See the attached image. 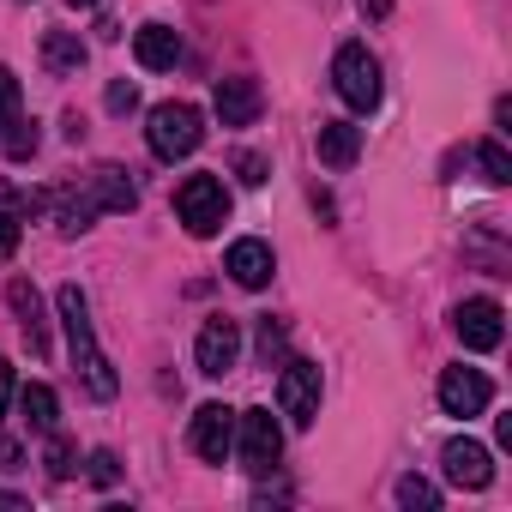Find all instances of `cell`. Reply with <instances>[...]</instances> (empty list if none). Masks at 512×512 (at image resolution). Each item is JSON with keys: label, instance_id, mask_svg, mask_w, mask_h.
<instances>
[{"label": "cell", "instance_id": "4316f807", "mask_svg": "<svg viewBox=\"0 0 512 512\" xmlns=\"http://www.w3.org/2000/svg\"><path fill=\"white\" fill-rule=\"evenodd\" d=\"M13 253H19V217L0 211V260H13Z\"/></svg>", "mask_w": 512, "mask_h": 512}, {"label": "cell", "instance_id": "5b68a950", "mask_svg": "<svg viewBox=\"0 0 512 512\" xmlns=\"http://www.w3.org/2000/svg\"><path fill=\"white\" fill-rule=\"evenodd\" d=\"M332 85L350 109H362V115L380 109V61L368 55V43H344L332 55Z\"/></svg>", "mask_w": 512, "mask_h": 512}, {"label": "cell", "instance_id": "277c9868", "mask_svg": "<svg viewBox=\"0 0 512 512\" xmlns=\"http://www.w3.org/2000/svg\"><path fill=\"white\" fill-rule=\"evenodd\" d=\"M175 217L187 223V235H217L223 223H229V187L217 181V175H187L181 181V193H175Z\"/></svg>", "mask_w": 512, "mask_h": 512}, {"label": "cell", "instance_id": "603a6c76", "mask_svg": "<svg viewBox=\"0 0 512 512\" xmlns=\"http://www.w3.org/2000/svg\"><path fill=\"white\" fill-rule=\"evenodd\" d=\"M13 115H19V79H13V67H0V133L13 127Z\"/></svg>", "mask_w": 512, "mask_h": 512}, {"label": "cell", "instance_id": "52a82bcc", "mask_svg": "<svg viewBox=\"0 0 512 512\" xmlns=\"http://www.w3.org/2000/svg\"><path fill=\"white\" fill-rule=\"evenodd\" d=\"M193 362H199V374H205V380H223V374L241 362V326H235L229 314L205 320V326H199V338H193Z\"/></svg>", "mask_w": 512, "mask_h": 512}, {"label": "cell", "instance_id": "f1b7e54d", "mask_svg": "<svg viewBox=\"0 0 512 512\" xmlns=\"http://www.w3.org/2000/svg\"><path fill=\"white\" fill-rule=\"evenodd\" d=\"M91 482H97V488L115 482V452H91Z\"/></svg>", "mask_w": 512, "mask_h": 512}, {"label": "cell", "instance_id": "8fae6325", "mask_svg": "<svg viewBox=\"0 0 512 512\" xmlns=\"http://www.w3.org/2000/svg\"><path fill=\"white\" fill-rule=\"evenodd\" d=\"M488 398H494L488 374H476V368H446L440 374V410L446 416H482Z\"/></svg>", "mask_w": 512, "mask_h": 512}, {"label": "cell", "instance_id": "83f0119b", "mask_svg": "<svg viewBox=\"0 0 512 512\" xmlns=\"http://www.w3.org/2000/svg\"><path fill=\"white\" fill-rule=\"evenodd\" d=\"M260 356H266V368H272V356H284V326H260Z\"/></svg>", "mask_w": 512, "mask_h": 512}, {"label": "cell", "instance_id": "5bb4252c", "mask_svg": "<svg viewBox=\"0 0 512 512\" xmlns=\"http://www.w3.org/2000/svg\"><path fill=\"white\" fill-rule=\"evenodd\" d=\"M223 272H229V278H235L241 290H266L278 266H272V247L247 235V241H235V247H229V260H223Z\"/></svg>", "mask_w": 512, "mask_h": 512}, {"label": "cell", "instance_id": "f546056e", "mask_svg": "<svg viewBox=\"0 0 512 512\" xmlns=\"http://www.w3.org/2000/svg\"><path fill=\"white\" fill-rule=\"evenodd\" d=\"M25 464V446L19 440H0V470H19Z\"/></svg>", "mask_w": 512, "mask_h": 512}, {"label": "cell", "instance_id": "4fadbf2b", "mask_svg": "<svg viewBox=\"0 0 512 512\" xmlns=\"http://www.w3.org/2000/svg\"><path fill=\"white\" fill-rule=\"evenodd\" d=\"M217 121L223 127H253L260 121V109H266V97H260V85L253 79H217Z\"/></svg>", "mask_w": 512, "mask_h": 512}, {"label": "cell", "instance_id": "3957f363", "mask_svg": "<svg viewBox=\"0 0 512 512\" xmlns=\"http://www.w3.org/2000/svg\"><path fill=\"white\" fill-rule=\"evenodd\" d=\"M199 139H205V121H199L193 103H157V109L145 115V145H151V157H163V163L193 157Z\"/></svg>", "mask_w": 512, "mask_h": 512}, {"label": "cell", "instance_id": "9c48e42d", "mask_svg": "<svg viewBox=\"0 0 512 512\" xmlns=\"http://www.w3.org/2000/svg\"><path fill=\"white\" fill-rule=\"evenodd\" d=\"M187 446H193L205 464H223V458L235 452V410H223V404H199L193 422H187Z\"/></svg>", "mask_w": 512, "mask_h": 512}, {"label": "cell", "instance_id": "4dcf8cb0", "mask_svg": "<svg viewBox=\"0 0 512 512\" xmlns=\"http://www.w3.org/2000/svg\"><path fill=\"white\" fill-rule=\"evenodd\" d=\"M7 404H13V362L0 356V416H7Z\"/></svg>", "mask_w": 512, "mask_h": 512}, {"label": "cell", "instance_id": "30bf717a", "mask_svg": "<svg viewBox=\"0 0 512 512\" xmlns=\"http://www.w3.org/2000/svg\"><path fill=\"white\" fill-rule=\"evenodd\" d=\"M506 314H500V302L494 296H470V302H458V314H452V332L464 338V350H494L500 344V326Z\"/></svg>", "mask_w": 512, "mask_h": 512}, {"label": "cell", "instance_id": "e0dca14e", "mask_svg": "<svg viewBox=\"0 0 512 512\" xmlns=\"http://www.w3.org/2000/svg\"><path fill=\"white\" fill-rule=\"evenodd\" d=\"M7 296H13V308H19V326H25L31 356H49V326H43V302H37V290H31V284H13Z\"/></svg>", "mask_w": 512, "mask_h": 512}, {"label": "cell", "instance_id": "7402d4cb", "mask_svg": "<svg viewBox=\"0 0 512 512\" xmlns=\"http://www.w3.org/2000/svg\"><path fill=\"white\" fill-rule=\"evenodd\" d=\"M398 506H422V512H434V506H440V488L422 482V476H398Z\"/></svg>", "mask_w": 512, "mask_h": 512}, {"label": "cell", "instance_id": "d4e9b609", "mask_svg": "<svg viewBox=\"0 0 512 512\" xmlns=\"http://www.w3.org/2000/svg\"><path fill=\"white\" fill-rule=\"evenodd\" d=\"M103 103H109V115H133V109H139V91H133V85H127V79H115V85H109V97H103Z\"/></svg>", "mask_w": 512, "mask_h": 512}, {"label": "cell", "instance_id": "1f68e13d", "mask_svg": "<svg viewBox=\"0 0 512 512\" xmlns=\"http://www.w3.org/2000/svg\"><path fill=\"white\" fill-rule=\"evenodd\" d=\"M73 7H97V0H73Z\"/></svg>", "mask_w": 512, "mask_h": 512}, {"label": "cell", "instance_id": "44dd1931", "mask_svg": "<svg viewBox=\"0 0 512 512\" xmlns=\"http://www.w3.org/2000/svg\"><path fill=\"white\" fill-rule=\"evenodd\" d=\"M73 458H79V452H73V440H61V428H55V434H49V452H43V464H49V476H55V482H67V476L79 470Z\"/></svg>", "mask_w": 512, "mask_h": 512}, {"label": "cell", "instance_id": "9a60e30c", "mask_svg": "<svg viewBox=\"0 0 512 512\" xmlns=\"http://www.w3.org/2000/svg\"><path fill=\"white\" fill-rule=\"evenodd\" d=\"M133 55H139L145 73H169V67L181 61V37H175L169 25H139V31H133Z\"/></svg>", "mask_w": 512, "mask_h": 512}, {"label": "cell", "instance_id": "8992f818", "mask_svg": "<svg viewBox=\"0 0 512 512\" xmlns=\"http://www.w3.org/2000/svg\"><path fill=\"white\" fill-rule=\"evenodd\" d=\"M235 452H241V470L266 476V470L278 464V452H284L278 416H272V410H241V416H235Z\"/></svg>", "mask_w": 512, "mask_h": 512}, {"label": "cell", "instance_id": "7c38bea8", "mask_svg": "<svg viewBox=\"0 0 512 512\" xmlns=\"http://www.w3.org/2000/svg\"><path fill=\"white\" fill-rule=\"evenodd\" d=\"M440 464H446V482H452V488H488V482H494V458H488V446H476V440H446Z\"/></svg>", "mask_w": 512, "mask_h": 512}, {"label": "cell", "instance_id": "d6986e66", "mask_svg": "<svg viewBox=\"0 0 512 512\" xmlns=\"http://www.w3.org/2000/svg\"><path fill=\"white\" fill-rule=\"evenodd\" d=\"M19 404H25V422H31L37 434H55V428H61V398H55V386L31 380V386L19 392Z\"/></svg>", "mask_w": 512, "mask_h": 512}, {"label": "cell", "instance_id": "ac0fdd59", "mask_svg": "<svg viewBox=\"0 0 512 512\" xmlns=\"http://www.w3.org/2000/svg\"><path fill=\"white\" fill-rule=\"evenodd\" d=\"M43 67H49L55 79L79 73V67H85V43H79V31H49V37H43Z\"/></svg>", "mask_w": 512, "mask_h": 512}, {"label": "cell", "instance_id": "7a4b0ae2", "mask_svg": "<svg viewBox=\"0 0 512 512\" xmlns=\"http://www.w3.org/2000/svg\"><path fill=\"white\" fill-rule=\"evenodd\" d=\"M139 205V187L127 181V169H115V163H103L97 175H85V187H73V193H61V211H55V223H61V235H85L103 211H133Z\"/></svg>", "mask_w": 512, "mask_h": 512}, {"label": "cell", "instance_id": "cb8c5ba5", "mask_svg": "<svg viewBox=\"0 0 512 512\" xmlns=\"http://www.w3.org/2000/svg\"><path fill=\"white\" fill-rule=\"evenodd\" d=\"M19 133H0V139H7V157L19 163V157H31L37 151V121H13Z\"/></svg>", "mask_w": 512, "mask_h": 512}, {"label": "cell", "instance_id": "ba28073f", "mask_svg": "<svg viewBox=\"0 0 512 512\" xmlns=\"http://www.w3.org/2000/svg\"><path fill=\"white\" fill-rule=\"evenodd\" d=\"M278 410L296 422V428H308L314 416H320V362H284V374H278Z\"/></svg>", "mask_w": 512, "mask_h": 512}, {"label": "cell", "instance_id": "ffe728a7", "mask_svg": "<svg viewBox=\"0 0 512 512\" xmlns=\"http://www.w3.org/2000/svg\"><path fill=\"white\" fill-rule=\"evenodd\" d=\"M476 163H482V181H494V187L512 181V157H506L500 139H482V145H476Z\"/></svg>", "mask_w": 512, "mask_h": 512}, {"label": "cell", "instance_id": "484cf974", "mask_svg": "<svg viewBox=\"0 0 512 512\" xmlns=\"http://www.w3.org/2000/svg\"><path fill=\"white\" fill-rule=\"evenodd\" d=\"M235 169H241V181H247V187H260V181H266V169H272V163H266V157H260V151H241V157H235Z\"/></svg>", "mask_w": 512, "mask_h": 512}, {"label": "cell", "instance_id": "2e32d148", "mask_svg": "<svg viewBox=\"0 0 512 512\" xmlns=\"http://www.w3.org/2000/svg\"><path fill=\"white\" fill-rule=\"evenodd\" d=\"M314 151H320L326 169H350V163L362 157V127H350V121H320Z\"/></svg>", "mask_w": 512, "mask_h": 512}, {"label": "cell", "instance_id": "6da1fadb", "mask_svg": "<svg viewBox=\"0 0 512 512\" xmlns=\"http://www.w3.org/2000/svg\"><path fill=\"white\" fill-rule=\"evenodd\" d=\"M55 308H61V332H67V350H73V374L85 380L91 398H115L121 380H115V368H109V356H103V344H97L85 290H79V284H61V290H55Z\"/></svg>", "mask_w": 512, "mask_h": 512}]
</instances>
